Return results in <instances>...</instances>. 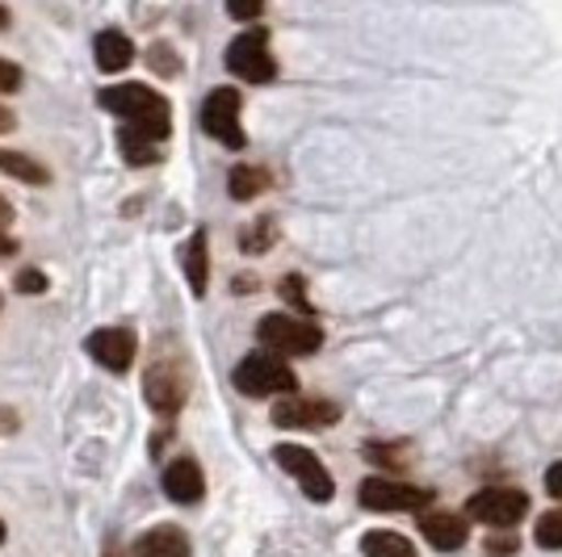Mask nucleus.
Masks as SVG:
<instances>
[{"label":"nucleus","mask_w":562,"mask_h":557,"mask_svg":"<svg viewBox=\"0 0 562 557\" xmlns=\"http://www.w3.org/2000/svg\"><path fill=\"white\" fill-rule=\"evenodd\" d=\"M97 101H101V110L122 117L126 130H135L139 139L156 143V147L172 135V110L165 96L147 84H114V89H101Z\"/></svg>","instance_id":"f257e3e1"},{"label":"nucleus","mask_w":562,"mask_h":557,"mask_svg":"<svg viewBox=\"0 0 562 557\" xmlns=\"http://www.w3.org/2000/svg\"><path fill=\"white\" fill-rule=\"evenodd\" d=\"M235 390L248 398H273V395H294L299 377L285 365V356L273 352H248L232 373Z\"/></svg>","instance_id":"f03ea898"},{"label":"nucleus","mask_w":562,"mask_h":557,"mask_svg":"<svg viewBox=\"0 0 562 557\" xmlns=\"http://www.w3.org/2000/svg\"><path fill=\"white\" fill-rule=\"evenodd\" d=\"M257 336L265 352L273 356H311L324 344V331L311 319H294V315H265L257 323Z\"/></svg>","instance_id":"7ed1b4c3"},{"label":"nucleus","mask_w":562,"mask_h":557,"mask_svg":"<svg viewBox=\"0 0 562 557\" xmlns=\"http://www.w3.org/2000/svg\"><path fill=\"white\" fill-rule=\"evenodd\" d=\"M273 462L303 487V495L311 503H328L331 495H336V482H331V474L324 469V462L311 448H303V444H278L273 448Z\"/></svg>","instance_id":"20e7f679"},{"label":"nucleus","mask_w":562,"mask_h":557,"mask_svg":"<svg viewBox=\"0 0 562 557\" xmlns=\"http://www.w3.org/2000/svg\"><path fill=\"white\" fill-rule=\"evenodd\" d=\"M470 520L487 524V528H516L529 511V495L516 487H483L470 495Z\"/></svg>","instance_id":"39448f33"},{"label":"nucleus","mask_w":562,"mask_h":557,"mask_svg":"<svg viewBox=\"0 0 562 557\" xmlns=\"http://www.w3.org/2000/svg\"><path fill=\"white\" fill-rule=\"evenodd\" d=\"M227 71L248 84H269L278 76V64L269 55V30H244L227 47Z\"/></svg>","instance_id":"423d86ee"},{"label":"nucleus","mask_w":562,"mask_h":557,"mask_svg":"<svg viewBox=\"0 0 562 557\" xmlns=\"http://www.w3.org/2000/svg\"><path fill=\"white\" fill-rule=\"evenodd\" d=\"M357 499H361L366 511H420L432 503V490L407 487V482H395V478H366Z\"/></svg>","instance_id":"0eeeda50"},{"label":"nucleus","mask_w":562,"mask_h":557,"mask_svg":"<svg viewBox=\"0 0 562 557\" xmlns=\"http://www.w3.org/2000/svg\"><path fill=\"white\" fill-rule=\"evenodd\" d=\"M239 110H244V96L235 93V89H214V93L206 96V105H202V126H206V135L218 139L223 147H232V151L244 147Z\"/></svg>","instance_id":"6e6552de"},{"label":"nucleus","mask_w":562,"mask_h":557,"mask_svg":"<svg viewBox=\"0 0 562 557\" xmlns=\"http://www.w3.org/2000/svg\"><path fill=\"white\" fill-rule=\"evenodd\" d=\"M143 395H147V407H151L156 416H177V411L186 407V395H189L186 370H181L177 361L151 365L147 382H143Z\"/></svg>","instance_id":"1a4fd4ad"},{"label":"nucleus","mask_w":562,"mask_h":557,"mask_svg":"<svg viewBox=\"0 0 562 557\" xmlns=\"http://www.w3.org/2000/svg\"><path fill=\"white\" fill-rule=\"evenodd\" d=\"M135 349H139V340H135L131 327H97L93 336L85 340V352L93 356L97 365H105L110 373L131 370V365H135Z\"/></svg>","instance_id":"9d476101"},{"label":"nucleus","mask_w":562,"mask_h":557,"mask_svg":"<svg viewBox=\"0 0 562 557\" xmlns=\"http://www.w3.org/2000/svg\"><path fill=\"white\" fill-rule=\"evenodd\" d=\"M278 428H331L340 423V407L328 398H281L273 407Z\"/></svg>","instance_id":"9b49d317"},{"label":"nucleus","mask_w":562,"mask_h":557,"mask_svg":"<svg viewBox=\"0 0 562 557\" xmlns=\"http://www.w3.org/2000/svg\"><path fill=\"white\" fill-rule=\"evenodd\" d=\"M420 533H424V541H428L432 549L453 554V549H462V545H467L470 524L462 520V515H453V511H424Z\"/></svg>","instance_id":"f8f14e48"},{"label":"nucleus","mask_w":562,"mask_h":557,"mask_svg":"<svg viewBox=\"0 0 562 557\" xmlns=\"http://www.w3.org/2000/svg\"><path fill=\"white\" fill-rule=\"evenodd\" d=\"M165 495L172 503H198L206 495V478H202V465L193 457H177L172 465H165Z\"/></svg>","instance_id":"ddd939ff"},{"label":"nucleus","mask_w":562,"mask_h":557,"mask_svg":"<svg viewBox=\"0 0 562 557\" xmlns=\"http://www.w3.org/2000/svg\"><path fill=\"white\" fill-rule=\"evenodd\" d=\"M131 557H189V536L177 524H156L131 545Z\"/></svg>","instance_id":"4468645a"},{"label":"nucleus","mask_w":562,"mask_h":557,"mask_svg":"<svg viewBox=\"0 0 562 557\" xmlns=\"http://www.w3.org/2000/svg\"><path fill=\"white\" fill-rule=\"evenodd\" d=\"M181 264H186V281H189V289H193V298H206V285H211V255H206V231H193V235H189Z\"/></svg>","instance_id":"2eb2a0df"},{"label":"nucleus","mask_w":562,"mask_h":557,"mask_svg":"<svg viewBox=\"0 0 562 557\" xmlns=\"http://www.w3.org/2000/svg\"><path fill=\"white\" fill-rule=\"evenodd\" d=\"M93 55L101 71H122L131 68V59H135V43L122 30H101L93 43Z\"/></svg>","instance_id":"dca6fc26"},{"label":"nucleus","mask_w":562,"mask_h":557,"mask_svg":"<svg viewBox=\"0 0 562 557\" xmlns=\"http://www.w3.org/2000/svg\"><path fill=\"white\" fill-rule=\"evenodd\" d=\"M265 189H269V172L260 163H235L232 177H227V193H232L235 202H252Z\"/></svg>","instance_id":"f3484780"},{"label":"nucleus","mask_w":562,"mask_h":557,"mask_svg":"<svg viewBox=\"0 0 562 557\" xmlns=\"http://www.w3.org/2000/svg\"><path fill=\"white\" fill-rule=\"evenodd\" d=\"M361 554H366V557H420V554H416V545H412L407 536L386 533V528L361 536Z\"/></svg>","instance_id":"a211bd4d"},{"label":"nucleus","mask_w":562,"mask_h":557,"mask_svg":"<svg viewBox=\"0 0 562 557\" xmlns=\"http://www.w3.org/2000/svg\"><path fill=\"white\" fill-rule=\"evenodd\" d=\"M0 172H9V177L22 181V185H47L50 181V172L43 163L22 156V151H9V147H0Z\"/></svg>","instance_id":"6ab92c4d"},{"label":"nucleus","mask_w":562,"mask_h":557,"mask_svg":"<svg viewBox=\"0 0 562 557\" xmlns=\"http://www.w3.org/2000/svg\"><path fill=\"white\" fill-rule=\"evenodd\" d=\"M117 147H122V160L126 163H135V168H147V163H160V147L156 143H147L139 139L135 130H117Z\"/></svg>","instance_id":"aec40b11"},{"label":"nucleus","mask_w":562,"mask_h":557,"mask_svg":"<svg viewBox=\"0 0 562 557\" xmlns=\"http://www.w3.org/2000/svg\"><path fill=\"white\" fill-rule=\"evenodd\" d=\"M273 243H278V223H273V218H257V223H252L248 231L239 235V248H244L248 255L269 252Z\"/></svg>","instance_id":"412c9836"},{"label":"nucleus","mask_w":562,"mask_h":557,"mask_svg":"<svg viewBox=\"0 0 562 557\" xmlns=\"http://www.w3.org/2000/svg\"><path fill=\"white\" fill-rule=\"evenodd\" d=\"M541 549H562V508L559 511H546L538 520V528H533Z\"/></svg>","instance_id":"4be33fe9"},{"label":"nucleus","mask_w":562,"mask_h":557,"mask_svg":"<svg viewBox=\"0 0 562 557\" xmlns=\"http://www.w3.org/2000/svg\"><path fill=\"white\" fill-rule=\"evenodd\" d=\"M227 13H232L235 22H257L260 13H265V0H227Z\"/></svg>","instance_id":"5701e85b"},{"label":"nucleus","mask_w":562,"mask_h":557,"mask_svg":"<svg viewBox=\"0 0 562 557\" xmlns=\"http://www.w3.org/2000/svg\"><path fill=\"white\" fill-rule=\"evenodd\" d=\"M281 294L290 298V306H294V310L311 315V303H306V294H303V277H285V281H281Z\"/></svg>","instance_id":"b1692460"},{"label":"nucleus","mask_w":562,"mask_h":557,"mask_svg":"<svg viewBox=\"0 0 562 557\" xmlns=\"http://www.w3.org/2000/svg\"><path fill=\"white\" fill-rule=\"evenodd\" d=\"M22 89V68L13 59H0V93H18Z\"/></svg>","instance_id":"393cba45"},{"label":"nucleus","mask_w":562,"mask_h":557,"mask_svg":"<svg viewBox=\"0 0 562 557\" xmlns=\"http://www.w3.org/2000/svg\"><path fill=\"white\" fill-rule=\"evenodd\" d=\"M13 285H18L22 294H43V289H47V277H43L38 269H22V273H18V281H13Z\"/></svg>","instance_id":"a878e982"},{"label":"nucleus","mask_w":562,"mask_h":557,"mask_svg":"<svg viewBox=\"0 0 562 557\" xmlns=\"http://www.w3.org/2000/svg\"><path fill=\"white\" fill-rule=\"evenodd\" d=\"M151 68L160 71V76H177V55L168 47H151Z\"/></svg>","instance_id":"bb28decb"},{"label":"nucleus","mask_w":562,"mask_h":557,"mask_svg":"<svg viewBox=\"0 0 562 557\" xmlns=\"http://www.w3.org/2000/svg\"><path fill=\"white\" fill-rule=\"evenodd\" d=\"M546 490H550L554 499H562V462L546 469Z\"/></svg>","instance_id":"cd10ccee"},{"label":"nucleus","mask_w":562,"mask_h":557,"mask_svg":"<svg viewBox=\"0 0 562 557\" xmlns=\"http://www.w3.org/2000/svg\"><path fill=\"white\" fill-rule=\"evenodd\" d=\"M487 549H492V554H513L516 541L513 536H495V541H487Z\"/></svg>","instance_id":"c85d7f7f"},{"label":"nucleus","mask_w":562,"mask_h":557,"mask_svg":"<svg viewBox=\"0 0 562 557\" xmlns=\"http://www.w3.org/2000/svg\"><path fill=\"white\" fill-rule=\"evenodd\" d=\"M4 255H18V239L0 227V260H4Z\"/></svg>","instance_id":"c756f323"},{"label":"nucleus","mask_w":562,"mask_h":557,"mask_svg":"<svg viewBox=\"0 0 562 557\" xmlns=\"http://www.w3.org/2000/svg\"><path fill=\"white\" fill-rule=\"evenodd\" d=\"M13 126H18V117H13V110H4V105H0V135H9Z\"/></svg>","instance_id":"7c9ffc66"},{"label":"nucleus","mask_w":562,"mask_h":557,"mask_svg":"<svg viewBox=\"0 0 562 557\" xmlns=\"http://www.w3.org/2000/svg\"><path fill=\"white\" fill-rule=\"evenodd\" d=\"M9 223H13V206H9V202H4V197H0V227H4V231H9Z\"/></svg>","instance_id":"2f4dec72"},{"label":"nucleus","mask_w":562,"mask_h":557,"mask_svg":"<svg viewBox=\"0 0 562 557\" xmlns=\"http://www.w3.org/2000/svg\"><path fill=\"white\" fill-rule=\"evenodd\" d=\"M9 22H13V18H9V9H0V30H4Z\"/></svg>","instance_id":"473e14b6"},{"label":"nucleus","mask_w":562,"mask_h":557,"mask_svg":"<svg viewBox=\"0 0 562 557\" xmlns=\"http://www.w3.org/2000/svg\"><path fill=\"white\" fill-rule=\"evenodd\" d=\"M0 545H4V520H0Z\"/></svg>","instance_id":"72a5a7b5"}]
</instances>
